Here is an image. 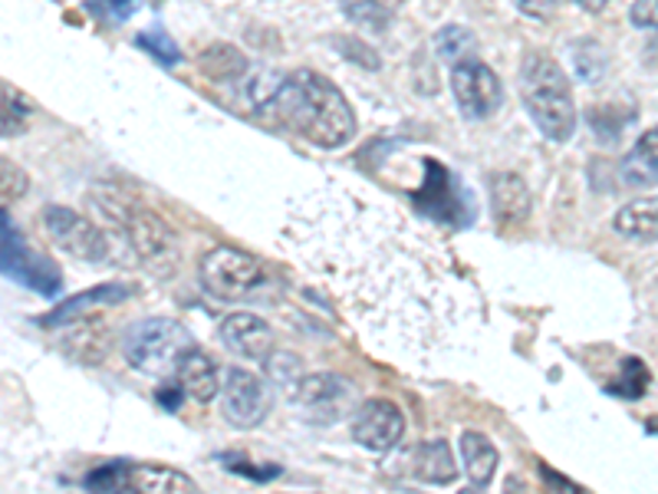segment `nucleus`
<instances>
[{"instance_id": "f257e3e1", "label": "nucleus", "mask_w": 658, "mask_h": 494, "mask_svg": "<svg viewBox=\"0 0 658 494\" xmlns=\"http://www.w3.org/2000/svg\"><path fill=\"white\" fill-rule=\"evenodd\" d=\"M280 244L392 363L428 366L461 347L480 300L448 244L395 202L322 179L290 198Z\"/></svg>"}, {"instance_id": "f03ea898", "label": "nucleus", "mask_w": 658, "mask_h": 494, "mask_svg": "<svg viewBox=\"0 0 658 494\" xmlns=\"http://www.w3.org/2000/svg\"><path fill=\"white\" fill-rule=\"evenodd\" d=\"M260 112L326 152L343 148L356 135V109L333 80L316 70L283 73Z\"/></svg>"}, {"instance_id": "7ed1b4c3", "label": "nucleus", "mask_w": 658, "mask_h": 494, "mask_svg": "<svg viewBox=\"0 0 658 494\" xmlns=\"http://www.w3.org/2000/svg\"><path fill=\"white\" fill-rule=\"evenodd\" d=\"M521 99L534 125L550 142H570L576 132V103L566 70L544 50L524 53L521 63Z\"/></svg>"}, {"instance_id": "20e7f679", "label": "nucleus", "mask_w": 658, "mask_h": 494, "mask_svg": "<svg viewBox=\"0 0 658 494\" xmlns=\"http://www.w3.org/2000/svg\"><path fill=\"white\" fill-rule=\"evenodd\" d=\"M89 205L115 234H122V241L132 248V254H138V261H161L175 251L169 221L148 205L135 202L132 195L99 185L96 192H89Z\"/></svg>"}, {"instance_id": "39448f33", "label": "nucleus", "mask_w": 658, "mask_h": 494, "mask_svg": "<svg viewBox=\"0 0 658 494\" xmlns=\"http://www.w3.org/2000/svg\"><path fill=\"white\" fill-rule=\"evenodd\" d=\"M195 340L192 334L169 320V316H148V320H138L132 323L122 340H119V350H122V360L135 370V373H145V376H169L175 373L179 360L185 350H192Z\"/></svg>"}, {"instance_id": "423d86ee", "label": "nucleus", "mask_w": 658, "mask_h": 494, "mask_svg": "<svg viewBox=\"0 0 658 494\" xmlns=\"http://www.w3.org/2000/svg\"><path fill=\"white\" fill-rule=\"evenodd\" d=\"M198 277L215 300H228V303L251 300L270 284L264 264L254 254H244L237 248H211L198 264Z\"/></svg>"}, {"instance_id": "0eeeda50", "label": "nucleus", "mask_w": 658, "mask_h": 494, "mask_svg": "<svg viewBox=\"0 0 658 494\" xmlns=\"http://www.w3.org/2000/svg\"><path fill=\"white\" fill-rule=\"evenodd\" d=\"M44 231L66 257H73L80 264H93V267L109 264L112 244H109L106 231L80 212H73L66 205H47Z\"/></svg>"}, {"instance_id": "6e6552de", "label": "nucleus", "mask_w": 658, "mask_h": 494, "mask_svg": "<svg viewBox=\"0 0 658 494\" xmlns=\"http://www.w3.org/2000/svg\"><path fill=\"white\" fill-rule=\"evenodd\" d=\"M451 93L467 122H484L504 103V83L487 63L464 60L451 67Z\"/></svg>"}, {"instance_id": "1a4fd4ad", "label": "nucleus", "mask_w": 658, "mask_h": 494, "mask_svg": "<svg viewBox=\"0 0 658 494\" xmlns=\"http://www.w3.org/2000/svg\"><path fill=\"white\" fill-rule=\"evenodd\" d=\"M221 415L234 429H257L273 406V389L251 370H228L221 383Z\"/></svg>"}, {"instance_id": "9d476101", "label": "nucleus", "mask_w": 658, "mask_h": 494, "mask_svg": "<svg viewBox=\"0 0 658 494\" xmlns=\"http://www.w3.org/2000/svg\"><path fill=\"white\" fill-rule=\"evenodd\" d=\"M0 274L27 284L37 293H57L60 290V270L50 261H44L37 251L27 248V241L8 221L4 208H0Z\"/></svg>"}, {"instance_id": "9b49d317", "label": "nucleus", "mask_w": 658, "mask_h": 494, "mask_svg": "<svg viewBox=\"0 0 658 494\" xmlns=\"http://www.w3.org/2000/svg\"><path fill=\"white\" fill-rule=\"evenodd\" d=\"M405 435V415L392 399H366L353 415V438L369 451H392Z\"/></svg>"}, {"instance_id": "f8f14e48", "label": "nucleus", "mask_w": 658, "mask_h": 494, "mask_svg": "<svg viewBox=\"0 0 658 494\" xmlns=\"http://www.w3.org/2000/svg\"><path fill=\"white\" fill-rule=\"evenodd\" d=\"M221 340L231 353L244 357V360H254V363H267L273 347H277V337H273V326L257 316V313H231L221 320Z\"/></svg>"}, {"instance_id": "ddd939ff", "label": "nucleus", "mask_w": 658, "mask_h": 494, "mask_svg": "<svg viewBox=\"0 0 658 494\" xmlns=\"http://www.w3.org/2000/svg\"><path fill=\"white\" fill-rule=\"evenodd\" d=\"M293 402H300L309 412H322V419L333 422L350 402H353V383L337 373H309L300 376L290 389Z\"/></svg>"}, {"instance_id": "4468645a", "label": "nucleus", "mask_w": 658, "mask_h": 494, "mask_svg": "<svg viewBox=\"0 0 658 494\" xmlns=\"http://www.w3.org/2000/svg\"><path fill=\"white\" fill-rule=\"evenodd\" d=\"M531 208H534V198L521 176L498 172L490 179V215L498 228H504V231L521 228L531 218Z\"/></svg>"}, {"instance_id": "2eb2a0df", "label": "nucleus", "mask_w": 658, "mask_h": 494, "mask_svg": "<svg viewBox=\"0 0 658 494\" xmlns=\"http://www.w3.org/2000/svg\"><path fill=\"white\" fill-rule=\"evenodd\" d=\"M175 386L182 389V396H188L192 402H211L221 393V373L215 366V360L208 353H202L198 347L185 350L179 366H175Z\"/></svg>"}, {"instance_id": "dca6fc26", "label": "nucleus", "mask_w": 658, "mask_h": 494, "mask_svg": "<svg viewBox=\"0 0 658 494\" xmlns=\"http://www.w3.org/2000/svg\"><path fill=\"white\" fill-rule=\"evenodd\" d=\"M122 491L192 494V491H198V481L179 468H164V465H125L122 468Z\"/></svg>"}, {"instance_id": "f3484780", "label": "nucleus", "mask_w": 658, "mask_h": 494, "mask_svg": "<svg viewBox=\"0 0 658 494\" xmlns=\"http://www.w3.org/2000/svg\"><path fill=\"white\" fill-rule=\"evenodd\" d=\"M619 176L632 189H658V125L645 129L622 155Z\"/></svg>"}, {"instance_id": "a211bd4d", "label": "nucleus", "mask_w": 658, "mask_h": 494, "mask_svg": "<svg viewBox=\"0 0 658 494\" xmlns=\"http://www.w3.org/2000/svg\"><path fill=\"white\" fill-rule=\"evenodd\" d=\"M458 448H461V465H464V474L474 487H487L498 474V445H493L487 435L480 432H461L458 438Z\"/></svg>"}, {"instance_id": "6ab92c4d", "label": "nucleus", "mask_w": 658, "mask_h": 494, "mask_svg": "<svg viewBox=\"0 0 658 494\" xmlns=\"http://www.w3.org/2000/svg\"><path fill=\"white\" fill-rule=\"evenodd\" d=\"M132 290L125 287V284H99V287H93V290H83V293H76V297H70L66 303H60L57 310H50L40 323L44 326H60V323H66V320H73V316H86V313H93V310H99V306H115L119 300H125Z\"/></svg>"}, {"instance_id": "aec40b11", "label": "nucleus", "mask_w": 658, "mask_h": 494, "mask_svg": "<svg viewBox=\"0 0 658 494\" xmlns=\"http://www.w3.org/2000/svg\"><path fill=\"white\" fill-rule=\"evenodd\" d=\"M412 471L425 484H451L458 478V461L444 438H428L412 455Z\"/></svg>"}, {"instance_id": "412c9836", "label": "nucleus", "mask_w": 658, "mask_h": 494, "mask_svg": "<svg viewBox=\"0 0 658 494\" xmlns=\"http://www.w3.org/2000/svg\"><path fill=\"white\" fill-rule=\"evenodd\" d=\"M616 234L638 241V244H658V198H642V202H629L625 208H619V215L612 218Z\"/></svg>"}, {"instance_id": "4be33fe9", "label": "nucleus", "mask_w": 658, "mask_h": 494, "mask_svg": "<svg viewBox=\"0 0 658 494\" xmlns=\"http://www.w3.org/2000/svg\"><path fill=\"white\" fill-rule=\"evenodd\" d=\"M198 67L208 80H218V83H234V80H244L251 73V63L247 57L231 47V44H211L198 53Z\"/></svg>"}, {"instance_id": "5701e85b", "label": "nucleus", "mask_w": 658, "mask_h": 494, "mask_svg": "<svg viewBox=\"0 0 658 494\" xmlns=\"http://www.w3.org/2000/svg\"><path fill=\"white\" fill-rule=\"evenodd\" d=\"M340 8L356 27H363L369 34H382L392 27L402 0H340Z\"/></svg>"}, {"instance_id": "b1692460", "label": "nucleus", "mask_w": 658, "mask_h": 494, "mask_svg": "<svg viewBox=\"0 0 658 494\" xmlns=\"http://www.w3.org/2000/svg\"><path fill=\"white\" fill-rule=\"evenodd\" d=\"M570 67L580 83L593 86V83H602L609 73V53L602 50L599 40H576L570 47Z\"/></svg>"}, {"instance_id": "393cba45", "label": "nucleus", "mask_w": 658, "mask_h": 494, "mask_svg": "<svg viewBox=\"0 0 658 494\" xmlns=\"http://www.w3.org/2000/svg\"><path fill=\"white\" fill-rule=\"evenodd\" d=\"M431 47H435V53H438L441 63L454 67V63L474 60V53H477V37H474V31H467V27H461V24H448V27H441V31L435 34Z\"/></svg>"}, {"instance_id": "a878e982", "label": "nucleus", "mask_w": 658, "mask_h": 494, "mask_svg": "<svg viewBox=\"0 0 658 494\" xmlns=\"http://www.w3.org/2000/svg\"><path fill=\"white\" fill-rule=\"evenodd\" d=\"M31 112H34V106L24 99V93H17V89L0 83V138H11V135L27 132Z\"/></svg>"}, {"instance_id": "bb28decb", "label": "nucleus", "mask_w": 658, "mask_h": 494, "mask_svg": "<svg viewBox=\"0 0 658 494\" xmlns=\"http://www.w3.org/2000/svg\"><path fill=\"white\" fill-rule=\"evenodd\" d=\"M31 189V176L21 169L17 161L0 158V208H8L14 202H21Z\"/></svg>"}, {"instance_id": "cd10ccee", "label": "nucleus", "mask_w": 658, "mask_h": 494, "mask_svg": "<svg viewBox=\"0 0 658 494\" xmlns=\"http://www.w3.org/2000/svg\"><path fill=\"white\" fill-rule=\"evenodd\" d=\"M138 8L142 0H83V11L102 24H125Z\"/></svg>"}, {"instance_id": "c85d7f7f", "label": "nucleus", "mask_w": 658, "mask_h": 494, "mask_svg": "<svg viewBox=\"0 0 658 494\" xmlns=\"http://www.w3.org/2000/svg\"><path fill=\"white\" fill-rule=\"evenodd\" d=\"M135 44H138L145 53H151L161 67H175V63L182 60V50L175 47V40H172L169 34H161V31H145V34L135 37Z\"/></svg>"}, {"instance_id": "c756f323", "label": "nucleus", "mask_w": 658, "mask_h": 494, "mask_svg": "<svg viewBox=\"0 0 658 494\" xmlns=\"http://www.w3.org/2000/svg\"><path fill=\"white\" fill-rule=\"evenodd\" d=\"M337 50H340L346 60H353V63H360L363 70H369V73H376V70L382 67L379 53H376L369 44H363V40H353V37H337Z\"/></svg>"}, {"instance_id": "7c9ffc66", "label": "nucleus", "mask_w": 658, "mask_h": 494, "mask_svg": "<svg viewBox=\"0 0 658 494\" xmlns=\"http://www.w3.org/2000/svg\"><path fill=\"white\" fill-rule=\"evenodd\" d=\"M622 370H625V379H622L619 393H622V396H629V399L642 396V393L648 389V370H645V366H642L635 357H629V360L622 363Z\"/></svg>"}, {"instance_id": "2f4dec72", "label": "nucleus", "mask_w": 658, "mask_h": 494, "mask_svg": "<svg viewBox=\"0 0 658 494\" xmlns=\"http://www.w3.org/2000/svg\"><path fill=\"white\" fill-rule=\"evenodd\" d=\"M629 21L638 31H658V0H635L629 11Z\"/></svg>"}, {"instance_id": "473e14b6", "label": "nucleus", "mask_w": 658, "mask_h": 494, "mask_svg": "<svg viewBox=\"0 0 658 494\" xmlns=\"http://www.w3.org/2000/svg\"><path fill=\"white\" fill-rule=\"evenodd\" d=\"M514 8L531 21H550L560 8V0H514Z\"/></svg>"}, {"instance_id": "72a5a7b5", "label": "nucleus", "mask_w": 658, "mask_h": 494, "mask_svg": "<svg viewBox=\"0 0 658 494\" xmlns=\"http://www.w3.org/2000/svg\"><path fill=\"white\" fill-rule=\"evenodd\" d=\"M573 4L586 14H602L609 8V0H573Z\"/></svg>"}]
</instances>
